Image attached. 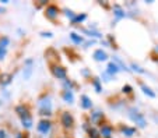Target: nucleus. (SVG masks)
<instances>
[{"mask_svg": "<svg viewBox=\"0 0 158 138\" xmlns=\"http://www.w3.org/2000/svg\"><path fill=\"white\" fill-rule=\"evenodd\" d=\"M129 117H130L131 121L137 124V126L140 127V128H144V127H147V120H146V117H144L139 110H136V109H133V108L129 109Z\"/></svg>", "mask_w": 158, "mask_h": 138, "instance_id": "nucleus-1", "label": "nucleus"}, {"mask_svg": "<svg viewBox=\"0 0 158 138\" xmlns=\"http://www.w3.org/2000/svg\"><path fill=\"white\" fill-rule=\"evenodd\" d=\"M60 121H62L63 127L66 130H72L74 127V119L69 112H62V116H60Z\"/></svg>", "mask_w": 158, "mask_h": 138, "instance_id": "nucleus-2", "label": "nucleus"}, {"mask_svg": "<svg viewBox=\"0 0 158 138\" xmlns=\"http://www.w3.org/2000/svg\"><path fill=\"white\" fill-rule=\"evenodd\" d=\"M51 71H52V74L56 78H59V80H66V77H67V70L63 66H59V64L51 66Z\"/></svg>", "mask_w": 158, "mask_h": 138, "instance_id": "nucleus-3", "label": "nucleus"}, {"mask_svg": "<svg viewBox=\"0 0 158 138\" xmlns=\"http://www.w3.org/2000/svg\"><path fill=\"white\" fill-rule=\"evenodd\" d=\"M51 99L49 98H45V99L39 101V108H41V114L42 116H51L52 110H51Z\"/></svg>", "mask_w": 158, "mask_h": 138, "instance_id": "nucleus-4", "label": "nucleus"}, {"mask_svg": "<svg viewBox=\"0 0 158 138\" xmlns=\"http://www.w3.org/2000/svg\"><path fill=\"white\" fill-rule=\"evenodd\" d=\"M45 57H46V60L51 66H55V64L59 61V54L55 49H48V50L45 52Z\"/></svg>", "mask_w": 158, "mask_h": 138, "instance_id": "nucleus-5", "label": "nucleus"}, {"mask_svg": "<svg viewBox=\"0 0 158 138\" xmlns=\"http://www.w3.org/2000/svg\"><path fill=\"white\" fill-rule=\"evenodd\" d=\"M57 14H59V9H57L55 4H49L45 9V15L49 18V20H56Z\"/></svg>", "mask_w": 158, "mask_h": 138, "instance_id": "nucleus-6", "label": "nucleus"}, {"mask_svg": "<svg viewBox=\"0 0 158 138\" xmlns=\"http://www.w3.org/2000/svg\"><path fill=\"white\" fill-rule=\"evenodd\" d=\"M15 112H17V114L20 116L21 120H23V119H27V117H31L30 108H28L27 105H18L17 108H15Z\"/></svg>", "mask_w": 158, "mask_h": 138, "instance_id": "nucleus-7", "label": "nucleus"}, {"mask_svg": "<svg viewBox=\"0 0 158 138\" xmlns=\"http://www.w3.org/2000/svg\"><path fill=\"white\" fill-rule=\"evenodd\" d=\"M51 127H52V123L49 120H41L38 123V131L41 134H48Z\"/></svg>", "mask_w": 158, "mask_h": 138, "instance_id": "nucleus-8", "label": "nucleus"}, {"mask_svg": "<svg viewBox=\"0 0 158 138\" xmlns=\"http://www.w3.org/2000/svg\"><path fill=\"white\" fill-rule=\"evenodd\" d=\"M31 74H32V60H31V59H28V60L25 61L24 73H23V75H24V80H30Z\"/></svg>", "mask_w": 158, "mask_h": 138, "instance_id": "nucleus-9", "label": "nucleus"}, {"mask_svg": "<svg viewBox=\"0 0 158 138\" xmlns=\"http://www.w3.org/2000/svg\"><path fill=\"white\" fill-rule=\"evenodd\" d=\"M99 134H101L102 138H110V135H112V127L109 124H101Z\"/></svg>", "mask_w": 158, "mask_h": 138, "instance_id": "nucleus-10", "label": "nucleus"}, {"mask_svg": "<svg viewBox=\"0 0 158 138\" xmlns=\"http://www.w3.org/2000/svg\"><path fill=\"white\" fill-rule=\"evenodd\" d=\"M94 59H95L97 61H105L108 59V56L102 49H98V50L94 52Z\"/></svg>", "mask_w": 158, "mask_h": 138, "instance_id": "nucleus-11", "label": "nucleus"}, {"mask_svg": "<svg viewBox=\"0 0 158 138\" xmlns=\"http://www.w3.org/2000/svg\"><path fill=\"white\" fill-rule=\"evenodd\" d=\"M106 73L109 75H115V74H118V73H119V67H118V64L116 63H114V61H110L109 64H108V67H106Z\"/></svg>", "mask_w": 158, "mask_h": 138, "instance_id": "nucleus-12", "label": "nucleus"}, {"mask_svg": "<svg viewBox=\"0 0 158 138\" xmlns=\"http://www.w3.org/2000/svg\"><path fill=\"white\" fill-rule=\"evenodd\" d=\"M120 131H122L123 134L126 135V137H133V135L136 134V128H133V127L122 126V127H120Z\"/></svg>", "mask_w": 158, "mask_h": 138, "instance_id": "nucleus-13", "label": "nucleus"}, {"mask_svg": "<svg viewBox=\"0 0 158 138\" xmlns=\"http://www.w3.org/2000/svg\"><path fill=\"white\" fill-rule=\"evenodd\" d=\"M81 106H83L84 109H91L93 108V102H91V99H89L87 95L81 96Z\"/></svg>", "mask_w": 158, "mask_h": 138, "instance_id": "nucleus-14", "label": "nucleus"}, {"mask_svg": "<svg viewBox=\"0 0 158 138\" xmlns=\"http://www.w3.org/2000/svg\"><path fill=\"white\" fill-rule=\"evenodd\" d=\"M63 99H64V102L67 103H73L74 102V95H73L72 91H63Z\"/></svg>", "mask_w": 158, "mask_h": 138, "instance_id": "nucleus-15", "label": "nucleus"}, {"mask_svg": "<svg viewBox=\"0 0 158 138\" xmlns=\"http://www.w3.org/2000/svg\"><path fill=\"white\" fill-rule=\"evenodd\" d=\"M140 88H141V91H143L146 95H148L150 98H155V92L151 89L150 87H147L146 84H140Z\"/></svg>", "mask_w": 158, "mask_h": 138, "instance_id": "nucleus-16", "label": "nucleus"}, {"mask_svg": "<svg viewBox=\"0 0 158 138\" xmlns=\"http://www.w3.org/2000/svg\"><path fill=\"white\" fill-rule=\"evenodd\" d=\"M11 80H13V75L9 74V73H7V74H2V75H0V82H2L3 85L10 84V82H11Z\"/></svg>", "mask_w": 158, "mask_h": 138, "instance_id": "nucleus-17", "label": "nucleus"}, {"mask_svg": "<svg viewBox=\"0 0 158 138\" xmlns=\"http://www.w3.org/2000/svg\"><path fill=\"white\" fill-rule=\"evenodd\" d=\"M102 119H104V114H102L101 112H94V113L91 114V121H93V123H99Z\"/></svg>", "mask_w": 158, "mask_h": 138, "instance_id": "nucleus-18", "label": "nucleus"}, {"mask_svg": "<svg viewBox=\"0 0 158 138\" xmlns=\"http://www.w3.org/2000/svg\"><path fill=\"white\" fill-rule=\"evenodd\" d=\"M114 63H116L118 66L120 67V70H125V71H129V70H130V69H127V67H126V64L123 63V61L120 60L118 56H114Z\"/></svg>", "mask_w": 158, "mask_h": 138, "instance_id": "nucleus-19", "label": "nucleus"}, {"mask_svg": "<svg viewBox=\"0 0 158 138\" xmlns=\"http://www.w3.org/2000/svg\"><path fill=\"white\" fill-rule=\"evenodd\" d=\"M70 38H72V41L76 43V45H80V43L83 42V38H81L80 35H77L76 32H72V34H70Z\"/></svg>", "mask_w": 158, "mask_h": 138, "instance_id": "nucleus-20", "label": "nucleus"}, {"mask_svg": "<svg viewBox=\"0 0 158 138\" xmlns=\"http://www.w3.org/2000/svg\"><path fill=\"white\" fill-rule=\"evenodd\" d=\"M114 11H115V15H116V18H123V17L126 15L125 11H123V10L120 9L119 6H115V7H114Z\"/></svg>", "mask_w": 158, "mask_h": 138, "instance_id": "nucleus-21", "label": "nucleus"}, {"mask_svg": "<svg viewBox=\"0 0 158 138\" xmlns=\"http://www.w3.org/2000/svg\"><path fill=\"white\" fill-rule=\"evenodd\" d=\"M21 123H23V126H24L25 128H31V127H32V117L23 119V120H21Z\"/></svg>", "mask_w": 158, "mask_h": 138, "instance_id": "nucleus-22", "label": "nucleus"}, {"mask_svg": "<svg viewBox=\"0 0 158 138\" xmlns=\"http://www.w3.org/2000/svg\"><path fill=\"white\" fill-rule=\"evenodd\" d=\"M93 85H94V88H95V91H97V92H101V91H102L101 82H99V80H98V78H93Z\"/></svg>", "mask_w": 158, "mask_h": 138, "instance_id": "nucleus-23", "label": "nucleus"}, {"mask_svg": "<svg viewBox=\"0 0 158 138\" xmlns=\"http://www.w3.org/2000/svg\"><path fill=\"white\" fill-rule=\"evenodd\" d=\"M83 32L87 34V35H89V36H95V38H101L102 36L99 32H95V31H91V30H83Z\"/></svg>", "mask_w": 158, "mask_h": 138, "instance_id": "nucleus-24", "label": "nucleus"}, {"mask_svg": "<svg viewBox=\"0 0 158 138\" xmlns=\"http://www.w3.org/2000/svg\"><path fill=\"white\" fill-rule=\"evenodd\" d=\"M88 135H89V138H99L101 137V134H99L95 128H89L88 130Z\"/></svg>", "mask_w": 158, "mask_h": 138, "instance_id": "nucleus-25", "label": "nucleus"}, {"mask_svg": "<svg viewBox=\"0 0 158 138\" xmlns=\"http://www.w3.org/2000/svg\"><path fill=\"white\" fill-rule=\"evenodd\" d=\"M9 43H10V39L7 38V36H3V38L0 39V46H2V48H6Z\"/></svg>", "mask_w": 158, "mask_h": 138, "instance_id": "nucleus-26", "label": "nucleus"}, {"mask_svg": "<svg viewBox=\"0 0 158 138\" xmlns=\"http://www.w3.org/2000/svg\"><path fill=\"white\" fill-rule=\"evenodd\" d=\"M87 18V15L85 14H81V15H76V18L74 20H73V24H74V22H81V21H84V20H85Z\"/></svg>", "mask_w": 158, "mask_h": 138, "instance_id": "nucleus-27", "label": "nucleus"}, {"mask_svg": "<svg viewBox=\"0 0 158 138\" xmlns=\"http://www.w3.org/2000/svg\"><path fill=\"white\" fill-rule=\"evenodd\" d=\"M131 69H133V70H134V71H137V73H140V74H144V73H146V71H144V70H143V69H141V67H140V66H137V64H136V63H131Z\"/></svg>", "mask_w": 158, "mask_h": 138, "instance_id": "nucleus-28", "label": "nucleus"}, {"mask_svg": "<svg viewBox=\"0 0 158 138\" xmlns=\"http://www.w3.org/2000/svg\"><path fill=\"white\" fill-rule=\"evenodd\" d=\"M66 15H67V17H69L70 20H72V21H73V20H74V18H76V14H74V13H73V11H70V10H66Z\"/></svg>", "mask_w": 158, "mask_h": 138, "instance_id": "nucleus-29", "label": "nucleus"}, {"mask_svg": "<svg viewBox=\"0 0 158 138\" xmlns=\"http://www.w3.org/2000/svg\"><path fill=\"white\" fill-rule=\"evenodd\" d=\"M4 56H6V48H2V46H0V60H3Z\"/></svg>", "mask_w": 158, "mask_h": 138, "instance_id": "nucleus-30", "label": "nucleus"}, {"mask_svg": "<svg viewBox=\"0 0 158 138\" xmlns=\"http://www.w3.org/2000/svg\"><path fill=\"white\" fill-rule=\"evenodd\" d=\"M122 91L125 93H131V87H130V85H125V87L122 88Z\"/></svg>", "mask_w": 158, "mask_h": 138, "instance_id": "nucleus-31", "label": "nucleus"}, {"mask_svg": "<svg viewBox=\"0 0 158 138\" xmlns=\"http://www.w3.org/2000/svg\"><path fill=\"white\" fill-rule=\"evenodd\" d=\"M0 138H6V132L3 130H0Z\"/></svg>", "mask_w": 158, "mask_h": 138, "instance_id": "nucleus-32", "label": "nucleus"}, {"mask_svg": "<svg viewBox=\"0 0 158 138\" xmlns=\"http://www.w3.org/2000/svg\"><path fill=\"white\" fill-rule=\"evenodd\" d=\"M42 36H48V38H51L52 34L51 32H42Z\"/></svg>", "mask_w": 158, "mask_h": 138, "instance_id": "nucleus-33", "label": "nucleus"}, {"mask_svg": "<svg viewBox=\"0 0 158 138\" xmlns=\"http://www.w3.org/2000/svg\"><path fill=\"white\" fill-rule=\"evenodd\" d=\"M15 138H24V137H23V135H21V134H18V135H17V137H15Z\"/></svg>", "mask_w": 158, "mask_h": 138, "instance_id": "nucleus-34", "label": "nucleus"}, {"mask_svg": "<svg viewBox=\"0 0 158 138\" xmlns=\"http://www.w3.org/2000/svg\"><path fill=\"white\" fill-rule=\"evenodd\" d=\"M3 11H4V10H3V9H0V13H3Z\"/></svg>", "mask_w": 158, "mask_h": 138, "instance_id": "nucleus-35", "label": "nucleus"}, {"mask_svg": "<svg viewBox=\"0 0 158 138\" xmlns=\"http://www.w3.org/2000/svg\"><path fill=\"white\" fill-rule=\"evenodd\" d=\"M157 64H158V59H157Z\"/></svg>", "mask_w": 158, "mask_h": 138, "instance_id": "nucleus-36", "label": "nucleus"}, {"mask_svg": "<svg viewBox=\"0 0 158 138\" xmlns=\"http://www.w3.org/2000/svg\"><path fill=\"white\" fill-rule=\"evenodd\" d=\"M60 138H66V137H60Z\"/></svg>", "mask_w": 158, "mask_h": 138, "instance_id": "nucleus-37", "label": "nucleus"}]
</instances>
